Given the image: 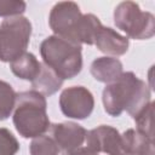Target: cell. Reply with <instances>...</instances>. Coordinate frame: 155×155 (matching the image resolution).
<instances>
[{
	"instance_id": "1",
	"label": "cell",
	"mask_w": 155,
	"mask_h": 155,
	"mask_svg": "<svg viewBox=\"0 0 155 155\" xmlns=\"http://www.w3.org/2000/svg\"><path fill=\"white\" fill-rule=\"evenodd\" d=\"M102 101L110 116H120L126 110L133 119L151 102L149 86L132 71L122 73L115 81L107 84Z\"/></svg>"
},
{
	"instance_id": "8",
	"label": "cell",
	"mask_w": 155,
	"mask_h": 155,
	"mask_svg": "<svg viewBox=\"0 0 155 155\" xmlns=\"http://www.w3.org/2000/svg\"><path fill=\"white\" fill-rule=\"evenodd\" d=\"M86 148L93 153H105L108 155H127L122 136L111 126H98L86 134Z\"/></svg>"
},
{
	"instance_id": "16",
	"label": "cell",
	"mask_w": 155,
	"mask_h": 155,
	"mask_svg": "<svg viewBox=\"0 0 155 155\" xmlns=\"http://www.w3.org/2000/svg\"><path fill=\"white\" fill-rule=\"evenodd\" d=\"M17 93L12 86L0 80V121L6 120L15 109Z\"/></svg>"
},
{
	"instance_id": "5",
	"label": "cell",
	"mask_w": 155,
	"mask_h": 155,
	"mask_svg": "<svg viewBox=\"0 0 155 155\" xmlns=\"http://www.w3.org/2000/svg\"><path fill=\"white\" fill-rule=\"evenodd\" d=\"M31 23L23 16L8 17L0 24V61L12 62L22 56L30 40Z\"/></svg>"
},
{
	"instance_id": "19",
	"label": "cell",
	"mask_w": 155,
	"mask_h": 155,
	"mask_svg": "<svg viewBox=\"0 0 155 155\" xmlns=\"http://www.w3.org/2000/svg\"><path fill=\"white\" fill-rule=\"evenodd\" d=\"M18 150L17 138L7 128H0V155H16Z\"/></svg>"
},
{
	"instance_id": "14",
	"label": "cell",
	"mask_w": 155,
	"mask_h": 155,
	"mask_svg": "<svg viewBox=\"0 0 155 155\" xmlns=\"http://www.w3.org/2000/svg\"><path fill=\"white\" fill-rule=\"evenodd\" d=\"M11 71L19 79L22 80H28L33 81L36 79V76L40 73L41 69V63L38 61V58L30 53V52H24L22 56L16 58L10 63Z\"/></svg>"
},
{
	"instance_id": "7",
	"label": "cell",
	"mask_w": 155,
	"mask_h": 155,
	"mask_svg": "<svg viewBox=\"0 0 155 155\" xmlns=\"http://www.w3.org/2000/svg\"><path fill=\"white\" fill-rule=\"evenodd\" d=\"M81 16L82 13L78 4L61 1L52 7L48 16V24L54 35L73 42V34Z\"/></svg>"
},
{
	"instance_id": "15",
	"label": "cell",
	"mask_w": 155,
	"mask_h": 155,
	"mask_svg": "<svg viewBox=\"0 0 155 155\" xmlns=\"http://www.w3.org/2000/svg\"><path fill=\"white\" fill-rule=\"evenodd\" d=\"M63 80L42 62L39 75L35 80L31 81V87L34 91L41 93L42 96H51L61 88Z\"/></svg>"
},
{
	"instance_id": "3",
	"label": "cell",
	"mask_w": 155,
	"mask_h": 155,
	"mask_svg": "<svg viewBox=\"0 0 155 155\" xmlns=\"http://www.w3.org/2000/svg\"><path fill=\"white\" fill-rule=\"evenodd\" d=\"M42 61L62 80L75 78L82 69L81 45L57 35L47 36L40 45Z\"/></svg>"
},
{
	"instance_id": "11",
	"label": "cell",
	"mask_w": 155,
	"mask_h": 155,
	"mask_svg": "<svg viewBox=\"0 0 155 155\" xmlns=\"http://www.w3.org/2000/svg\"><path fill=\"white\" fill-rule=\"evenodd\" d=\"M122 63L114 57H99L91 64L92 76L101 82L110 84L122 74Z\"/></svg>"
},
{
	"instance_id": "6",
	"label": "cell",
	"mask_w": 155,
	"mask_h": 155,
	"mask_svg": "<svg viewBox=\"0 0 155 155\" xmlns=\"http://www.w3.org/2000/svg\"><path fill=\"white\" fill-rule=\"evenodd\" d=\"M59 107L65 116L82 120L92 114L94 108V98L91 91L86 87L71 86L61 93Z\"/></svg>"
},
{
	"instance_id": "18",
	"label": "cell",
	"mask_w": 155,
	"mask_h": 155,
	"mask_svg": "<svg viewBox=\"0 0 155 155\" xmlns=\"http://www.w3.org/2000/svg\"><path fill=\"white\" fill-rule=\"evenodd\" d=\"M153 111H154V103L150 102L147 108L139 113L136 117V125H137V131L144 133L149 138H154V132H153Z\"/></svg>"
},
{
	"instance_id": "21",
	"label": "cell",
	"mask_w": 155,
	"mask_h": 155,
	"mask_svg": "<svg viewBox=\"0 0 155 155\" xmlns=\"http://www.w3.org/2000/svg\"><path fill=\"white\" fill-rule=\"evenodd\" d=\"M64 155H98L97 153H93L91 150H88L87 148H79L74 151H69V153H64Z\"/></svg>"
},
{
	"instance_id": "9",
	"label": "cell",
	"mask_w": 155,
	"mask_h": 155,
	"mask_svg": "<svg viewBox=\"0 0 155 155\" xmlns=\"http://www.w3.org/2000/svg\"><path fill=\"white\" fill-rule=\"evenodd\" d=\"M52 138L59 150L64 153L74 151L85 143L87 131L75 122H62L52 125Z\"/></svg>"
},
{
	"instance_id": "17",
	"label": "cell",
	"mask_w": 155,
	"mask_h": 155,
	"mask_svg": "<svg viewBox=\"0 0 155 155\" xmlns=\"http://www.w3.org/2000/svg\"><path fill=\"white\" fill-rule=\"evenodd\" d=\"M30 155H58L59 148L53 140L52 137L48 136H39L35 137L29 147Z\"/></svg>"
},
{
	"instance_id": "13",
	"label": "cell",
	"mask_w": 155,
	"mask_h": 155,
	"mask_svg": "<svg viewBox=\"0 0 155 155\" xmlns=\"http://www.w3.org/2000/svg\"><path fill=\"white\" fill-rule=\"evenodd\" d=\"M121 136L127 155H154L153 138L133 128L125 131Z\"/></svg>"
},
{
	"instance_id": "10",
	"label": "cell",
	"mask_w": 155,
	"mask_h": 155,
	"mask_svg": "<svg viewBox=\"0 0 155 155\" xmlns=\"http://www.w3.org/2000/svg\"><path fill=\"white\" fill-rule=\"evenodd\" d=\"M94 45L105 54L122 56L128 50V39L111 28L102 27L97 33Z\"/></svg>"
},
{
	"instance_id": "12",
	"label": "cell",
	"mask_w": 155,
	"mask_h": 155,
	"mask_svg": "<svg viewBox=\"0 0 155 155\" xmlns=\"http://www.w3.org/2000/svg\"><path fill=\"white\" fill-rule=\"evenodd\" d=\"M102 23L92 13L82 15L75 27L74 34H73V42L81 45H94V40L97 36V33L102 28Z\"/></svg>"
},
{
	"instance_id": "20",
	"label": "cell",
	"mask_w": 155,
	"mask_h": 155,
	"mask_svg": "<svg viewBox=\"0 0 155 155\" xmlns=\"http://www.w3.org/2000/svg\"><path fill=\"white\" fill-rule=\"evenodd\" d=\"M27 4L21 0H0V17L21 16L25 11Z\"/></svg>"
},
{
	"instance_id": "4",
	"label": "cell",
	"mask_w": 155,
	"mask_h": 155,
	"mask_svg": "<svg viewBox=\"0 0 155 155\" xmlns=\"http://www.w3.org/2000/svg\"><path fill=\"white\" fill-rule=\"evenodd\" d=\"M116 28L134 40H147L155 34V18L150 12L142 11L133 1L120 2L114 10Z\"/></svg>"
},
{
	"instance_id": "2",
	"label": "cell",
	"mask_w": 155,
	"mask_h": 155,
	"mask_svg": "<svg viewBox=\"0 0 155 155\" xmlns=\"http://www.w3.org/2000/svg\"><path fill=\"white\" fill-rule=\"evenodd\" d=\"M45 96L30 90L17 94L13 109V125L24 138L42 136L50 127Z\"/></svg>"
}]
</instances>
